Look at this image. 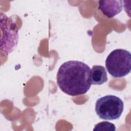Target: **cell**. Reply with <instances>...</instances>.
<instances>
[{"label":"cell","mask_w":131,"mask_h":131,"mask_svg":"<svg viewBox=\"0 0 131 131\" xmlns=\"http://www.w3.org/2000/svg\"><path fill=\"white\" fill-rule=\"evenodd\" d=\"M56 81L59 89L66 94L72 96L83 95L91 86V69L82 61H66L59 67Z\"/></svg>","instance_id":"cell-1"},{"label":"cell","mask_w":131,"mask_h":131,"mask_svg":"<svg viewBox=\"0 0 131 131\" xmlns=\"http://www.w3.org/2000/svg\"><path fill=\"white\" fill-rule=\"evenodd\" d=\"M105 67L108 73L113 77L125 76L131 69L130 53L122 49L112 51L106 57Z\"/></svg>","instance_id":"cell-2"},{"label":"cell","mask_w":131,"mask_h":131,"mask_svg":"<svg viewBox=\"0 0 131 131\" xmlns=\"http://www.w3.org/2000/svg\"><path fill=\"white\" fill-rule=\"evenodd\" d=\"M124 109V103L118 97L108 95L99 98L96 102L95 111L98 117L103 120L119 119Z\"/></svg>","instance_id":"cell-3"},{"label":"cell","mask_w":131,"mask_h":131,"mask_svg":"<svg viewBox=\"0 0 131 131\" xmlns=\"http://www.w3.org/2000/svg\"><path fill=\"white\" fill-rule=\"evenodd\" d=\"M1 49L9 54L16 48L18 42V29L11 18L1 13Z\"/></svg>","instance_id":"cell-4"},{"label":"cell","mask_w":131,"mask_h":131,"mask_svg":"<svg viewBox=\"0 0 131 131\" xmlns=\"http://www.w3.org/2000/svg\"><path fill=\"white\" fill-rule=\"evenodd\" d=\"M98 9L108 18H113L122 10L123 2L120 0L99 1Z\"/></svg>","instance_id":"cell-5"},{"label":"cell","mask_w":131,"mask_h":131,"mask_svg":"<svg viewBox=\"0 0 131 131\" xmlns=\"http://www.w3.org/2000/svg\"><path fill=\"white\" fill-rule=\"evenodd\" d=\"M92 84L101 85L107 81V76L104 67L100 65L93 66L91 69Z\"/></svg>","instance_id":"cell-6"},{"label":"cell","mask_w":131,"mask_h":131,"mask_svg":"<svg viewBox=\"0 0 131 131\" xmlns=\"http://www.w3.org/2000/svg\"><path fill=\"white\" fill-rule=\"evenodd\" d=\"M115 125L107 121H102L96 124L93 130H100V131H115Z\"/></svg>","instance_id":"cell-7"}]
</instances>
